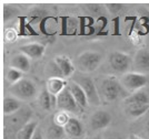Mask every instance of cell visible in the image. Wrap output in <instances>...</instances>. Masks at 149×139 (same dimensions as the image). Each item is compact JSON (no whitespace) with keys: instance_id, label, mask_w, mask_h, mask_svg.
Here are the masks:
<instances>
[{"instance_id":"603a6c76","label":"cell","mask_w":149,"mask_h":139,"mask_svg":"<svg viewBox=\"0 0 149 139\" xmlns=\"http://www.w3.org/2000/svg\"><path fill=\"white\" fill-rule=\"evenodd\" d=\"M17 13H18V9L17 8H15L11 5H6V6L3 7V21L6 22V21L11 20L13 17L17 16Z\"/></svg>"},{"instance_id":"3957f363","label":"cell","mask_w":149,"mask_h":139,"mask_svg":"<svg viewBox=\"0 0 149 139\" xmlns=\"http://www.w3.org/2000/svg\"><path fill=\"white\" fill-rule=\"evenodd\" d=\"M101 61H102V55L100 53L93 51H85L76 58L74 64L76 68H78L80 72L90 73L96 71L99 67Z\"/></svg>"},{"instance_id":"2e32d148","label":"cell","mask_w":149,"mask_h":139,"mask_svg":"<svg viewBox=\"0 0 149 139\" xmlns=\"http://www.w3.org/2000/svg\"><path fill=\"white\" fill-rule=\"evenodd\" d=\"M68 83L61 77H49L47 81V90L52 96H58L66 87Z\"/></svg>"},{"instance_id":"e0dca14e","label":"cell","mask_w":149,"mask_h":139,"mask_svg":"<svg viewBox=\"0 0 149 139\" xmlns=\"http://www.w3.org/2000/svg\"><path fill=\"white\" fill-rule=\"evenodd\" d=\"M137 104H149V96L145 91L140 90L138 92H135L132 94H129L124 99L125 106L129 105H137Z\"/></svg>"},{"instance_id":"d4e9b609","label":"cell","mask_w":149,"mask_h":139,"mask_svg":"<svg viewBox=\"0 0 149 139\" xmlns=\"http://www.w3.org/2000/svg\"><path fill=\"white\" fill-rule=\"evenodd\" d=\"M107 8L111 12H116L118 11V10H120L123 7H121V5H107Z\"/></svg>"},{"instance_id":"4fadbf2b","label":"cell","mask_w":149,"mask_h":139,"mask_svg":"<svg viewBox=\"0 0 149 139\" xmlns=\"http://www.w3.org/2000/svg\"><path fill=\"white\" fill-rule=\"evenodd\" d=\"M68 88L69 91H70V93H71L72 97L74 98L77 105L80 107V109L87 108L88 105H89L88 104L87 96H86L85 92L82 91V88H81L80 86L77 84V83H74V81H70L68 83Z\"/></svg>"},{"instance_id":"9a60e30c","label":"cell","mask_w":149,"mask_h":139,"mask_svg":"<svg viewBox=\"0 0 149 139\" xmlns=\"http://www.w3.org/2000/svg\"><path fill=\"white\" fill-rule=\"evenodd\" d=\"M38 103L39 106L45 110H51L54 107H57V97L52 96L47 88H45L40 92L38 96Z\"/></svg>"},{"instance_id":"30bf717a","label":"cell","mask_w":149,"mask_h":139,"mask_svg":"<svg viewBox=\"0 0 149 139\" xmlns=\"http://www.w3.org/2000/svg\"><path fill=\"white\" fill-rule=\"evenodd\" d=\"M54 62L58 67V71L60 73V76L62 79H69V77L74 76L76 66H74V62L66 55H58L55 58Z\"/></svg>"},{"instance_id":"277c9868","label":"cell","mask_w":149,"mask_h":139,"mask_svg":"<svg viewBox=\"0 0 149 139\" xmlns=\"http://www.w3.org/2000/svg\"><path fill=\"white\" fill-rule=\"evenodd\" d=\"M9 93L19 101H30L36 97L37 88L35 83L28 79H20L18 83L9 86Z\"/></svg>"},{"instance_id":"ac0fdd59","label":"cell","mask_w":149,"mask_h":139,"mask_svg":"<svg viewBox=\"0 0 149 139\" xmlns=\"http://www.w3.org/2000/svg\"><path fill=\"white\" fill-rule=\"evenodd\" d=\"M37 129L38 121H29L19 129V131L17 133V139H32Z\"/></svg>"},{"instance_id":"5bb4252c","label":"cell","mask_w":149,"mask_h":139,"mask_svg":"<svg viewBox=\"0 0 149 139\" xmlns=\"http://www.w3.org/2000/svg\"><path fill=\"white\" fill-rule=\"evenodd\" d=\"M10 66L18 70L20 72L25 73L30 70V59L27 58L22 53H17L11 58L10 60Z\"/></svg>"},{"instance_id":"ffe728a7","label":"cell","mask_w":149,"mask_h":139,"mask_svg":"<svg viewBox=\"0 0 149 139\" xmlns=\"http://www.w3.org/2000/svg\"><path fill=\"white\" fill-rule=\"evenodd\" d=\"M21 106V103L18 98L13 96H9V97H5L3 99V106H2V109H3V114L5 115H11L13 113H16Z\"/></svg>"},{"instance_id":"ba28073f","label":"cell","mask_w":149,"mask_h":139,"mask_svg":"<svg viewBox=\"0 0 149 139\" xmlns=\"http://www.w3.org/2000/svg\"><path fill=\"white\" fill-rule=\"evenodd\" d=\"M112 118L111 115L104 109H98L90 116L89 119V127L93 131H100L102 129L107 128L110 123H111Z\"/></svg>"},{"instance_id":"484cf974","label":"cell","mask_w":149,"mask_h":139,"mask_svg":"<svg viewBox=\"0 0 149 139\" xmlns=\"http://www.w3.org/2000/svg\"><path fill=\"white\" fill-rule=\"evenodd\" d=\"M32 139H45L44 136H42V133H41V130H40L39 128L36 130V133H35V135H33Z\"/></svg>"},{"instance_id":"8992f818","label":"cell","mask_w":149,"mask_h":139,"mask_svg":"<svg viewBox=\"0 0 149 139\" xmlns=\"http://www.w3.org/2000/svg\"><path fill=\"white\" fill-rule=\"evenodd\" d=\"M109 65L115 72L126 74L132 68V59L127 53L115 51L109 54Z\"/></svg>"},{"instance_id":"8fae6325","label":"cell","mask_w":149,"mask_h":139,"mask_svg":"<svg viewBox=\"0 0 149 139\" xmlns=\"http://www.w3.org/2000/svg\"><path fill=\"white\" fill-rule=\"evenodd\" d=\"M19 51H20V53L29 58L30 60H38L45 54L46 48H45V45L40 44V43L32 42L19 47Z\"/></svg>"},{"instance_id":"4316f807","label":"cell","mask_w":149,"mask_h":139,"mask_svg":"<svg viewBox=\"0 0 149 139\" xmlns=\"http://www.w3.org/2000/svg\"><path fill=\"white\" fill-rule=\"evenodd\" d=\"M88 139H105V138L102 137L101 134H97V135H95V136H93V137H90V138H88Z\"/></svg>"},{"instance_id":"6da1fadb","label":"cell","mask_w":149,"mask_h":139,"mask_svg":"<svg viewBox=\"0 0 149 139\" xmlns=\"http://www.w3.org/2000/svg\"><path fill=\"white\" fill-rule=\"evenodd\" d=\"M98 87L100 99L111 103L119 98L124 97V99L128 96V92L123 87L120 81L117 79L115 76H106L100 81Z\"/></svg>"},{"instance_id":"d6986e66","label":"cell","mask_w":149,"mask_h":139,"mask_svg":"<svg viewBox=\"0 0 149 139\" xmlns=\"http://www.w3.org/2000/svg\"><path fill=\"white\" fill-rule=\"evenodd\" d=\"M149 110V104H137V105H129L125 106L126 114L131 118H139L143 116Z\"/></svg>"},{"instance_id":"f1b7e54d","label":"cell","mask_w":149,"mask_h":139,"mask_svg":"<svg viewBox=\"0 0 149 139\" xmlns=\"http://www.w3.org/2000/svg\"><path fill=\"white\" fill-rule=\"evenodd\" d=\"M105 139H123L120 136H117V135H113V136H110V137H108V138H105Z\"/></svg>"},{"instance_id":"9c48e42d","label":"cell","mask_w":149,"mask_h":139,"mask_svg":"<svg viewBox=\"0 0 149 139\" xmlns=\"http://www.w3.org/2000/svg\"><path fill=\"white\" fill-rule=\"evenodd\" d=\"M132 72L143 75L149 73V50L140 49L137 51L132 59Z\"/></svg>"},{"instance_id":"5b68a950","label":"cell","mask_w":149,"mask_h":139,"mask_svg":"<svg viewBox=\"0 0 149 139\" xmlns=\"http://www.w3.org/2000/svg\"><path fill=\"white\" fill-rule=\"evenodd\" d=\"M119 81H120V83L125 90L131 94L135 92L140 91L148 83V79L146 75L136 72L126 73L121 76V79Z\"/></svg>"},{"instance_id":"7402d4cb","label":"cell","mask_w":149,"mask_h":139,"mask_svg":"<svg viewBox=\"0 0 149 139\" xmlns=\"http://www.w3.org/2000/svg\"><path fill=\"white\" fill-rule=\"evenodd\" d=\"M22 74H24V73L18 71V70H16V68H13V67H9L6 71L5 79H6V81L9 82V84L11 86V85L18 83L20 79H24V77H22Z\"/></svg>"},{"instance_id":"52a82bcc","label":"cell","mask_w":149,"mask_h":139,"mask_svg":"<svg viewBox=\"0 0 149 139\" xmlns=\"http://www.w3.org/2000/svg\"><path fill=\"white\" fill-rule=\"evenodd\" d=\"M57 108L59 109L60 112L72 113V114H78L80 112V107L77 105L74 98L71 95V93H70L68 88V85L57 96Z\"/></svg>"},{"instance_id":"f546056e","label":"cell","mask_w":149,"mask_h":139,"mask_svg":"<svg viewBox=\"0 0 149 139\" xmlns=\"http://www.w3.org/2000/svg\"><path fill=\"white\" fill-rule=\"evenodd\" d=\"M146 131H147V135L149 136V121H147V124H146Z\"/></svg>"},{"instance_id":"7c38bea8","label":"cell","mask_w":149,"mask_h":139,"mask_svg":"<svg viewBox=\"0 0 149 139\" xmlns=\"http://www.w3.org/2000/svg\"><path fill=\"white\" fill-rule=\"evenodd\" d=\"M63 128L66 130L67 136H69L71 139H79L85 134V127L82 123L74 117H70L68 123L65 125Z\"/></svg>"},{"instance_id":"83f0119b","label":"cell","mask_w":149,"mask_h":139,"mask_svg":"<svg viewBox=\"0 0 149 139\" xmlns=\"http://www.w3.org/2000/svg\"><path fill=\"white\" fill-rule=\"evenodd\" d=\"M128 139H143V138H140V137H138V136H136V135H129L128 136Z\"/></svg>"},{"instance_id":"cb8c5ba5","label":"cell","mask_w":149,"mask_h":139,"mask_svg":"<svg viewBox=\"0 0 149 139\" xmlns=\"http://www.w3.org/2000/svg\"><path fill=\"white\" fill-rule=\"evenodd\" d=\"M69 118H70V117L68 116L67 113H65V112H59V113H57L56 116H55L54 123L57 124V125H59V126L65 127V125L68 123Z\"/></svg>"},{"instance_id":"44dd1931","label":"cell","mask_w":149,"mask_h":139,"mask_svg":"<svg viewBox=\"0 0 149 139\" xmlns=\"http://www.w3.org/2000/svg\"><path fill=\"white\" fill-rule=\"evenodd\" d=\"M47 135H48V138L49 139H65L67 134H66V130L62 126H59L57 124H51L49 127H48V130H47Z\"/></svg>"},{"instance_id":"7a4b0ae2","label":"cell","mask_w":149,"mask_h":139,"mask_svg":"<svg viewBox=\"0 0 149 139\" xmlns=\"http://www.w3.org/2000/svg\"><path fill=\"white\" fill-rule=\"evenodd\" d=\"M71 81H74V83H77L82 88V91L85 92L89 105H91V106H98V105H100V101L101 99H100L98 87H97L96 83L93 82V79L90 76L77 74V75L72 76Z\"/></svg>"}]
</instances>
